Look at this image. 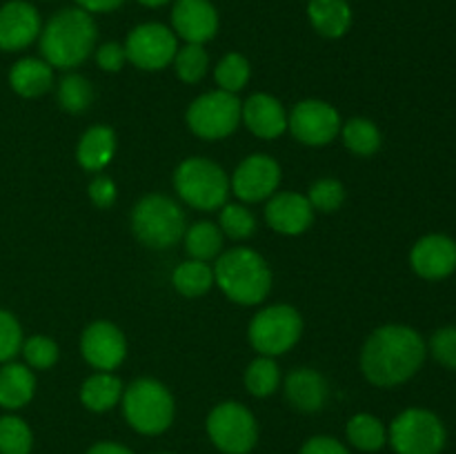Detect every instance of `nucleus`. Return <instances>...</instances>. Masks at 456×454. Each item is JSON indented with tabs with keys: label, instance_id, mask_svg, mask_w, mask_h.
<instances>
[{
	"label": "nucleus",
	"instance_id": "nucleus-1",
	"mask_svg": "<svg viewBox=\"0 0 456 454\" xmlns=\"http://www.w3.org/2000/svg\"><path fill=\"white\" fill-rule=\"evenodd\" d=\"M426 356V341L417 329L408 325H383L365 341L361 369L372 385L396 387L421 369Z\"/></svg>",
	"mask_w": 456,
	"mask_h": 454
},
{
	"label": "nucleus",
	"instance_id": "nucleus-2",
	"mask_svg": "<svg viewBox=\"0 0 456 454\" xmlns=\"http://www.w3.org/2000/svg\"><path fill=\"white\" fill-rule=\"evenodd\" d=\"M98 29L92 13L80 7L62 9L40 31L45 62L56 69H74L96 49Z\"/></svg>",
	"mask_w": 456,
	"mask_h": 454
},
{
	"label": "nucleus",
	"instance_id": "nucleus-3",
	"mask_svg": "<svg viewBox=\"0 0 456 454\" xmlns=\"http://www.w3.org/2000/svg\"><path fill=\"white\" fill-rule=\"evenodd\" d=\"M214 283L230 301L239 305H258L272 289V272L258 252L234 247L216 261Z\"/></svg>",
	"mask_w": 456,
	"mask_h": 454
},
{
	"label": "nucleus",
	"instance_id": "nucleus-4",
	"mask_svg": "<svg viewBox=\"0 0 456 454\" xmlns=\"http://www.w3.org/2000/svg\"><path fill=\"white\" fill-rule=\"evenodd\" d=\"M185 212L169 196L147 194L134 205L132 231L145 247H172L185 236Z\"/></svg>",
	"mask_w": 456,
	"mask_h": 454
},
{
	"label": "nucleus",
	"instance_id": "nucleus-5",
	"mask_svg": "<svg viewBox=\"0 0 456 454\" xmlns=\"http://www.w3.org/2000/svg\"><path fill=\"white\" fill-rule=\"evenodd\" d=\"M123 414L138 434L156 436L174 423L176 405L163 383L156 378H136L123 392Z\"/></svg>",
	"mask_w": 456,
	"mask_h": 454
},
{
	"label": "nucleus",
	"instance_id": "nucleus-6",
	"mask_svg": "<svg viewBox=\"0 0 456 454\" xmlns=\"http://www.w3.org/2000/svg\"><path fill=\"white\" fill-rule=\"evenodd\" d=\"M174 187L190 207L212 212L227 203L230 178L214 160L187 158L174 172Z\"/></svg>",
	"mask_w": 456,
	"mask_h": 454
},
{
	"label": "nucleus",
	"instance_id": "nucleus-7",
	"mask_svg": "<svg viewBox=\"0 0 456 454\" xmlns=\"http://www.w3.org/2000/svg\"><path fill=\"white\" fill-rule=\"evenodd\" d=\"M387 441L396 454H441L448 432L435 412L408 408L392 421Z\"/></svg>",
	"mask_w": 456,
	"mask_h": 454
},
{
	"label": "nucleus",
	"instance_id": "nucleus-8",
	"mask_svg": "<svg viewBox=\"0 0 456 454\" xmlns=\"http://www.w3.org/2000/svg\"><path fill=\"white\" fill-rule=\"evenodd\" d=\"M249 343L261 356H281L292 350L303 334V319L292 305H270L249 323Z\"/></svg>",
	"mask_w": 456,
	"mask_h": 454
},
{
	"label": "nucleus",
	"instance_id": "nucleus-9",
	"mask_svg": "<svg viewBox=\"0 0 456 454\" xmlns=\"http://www.w3.org/2000/svg\"><path fill=\"white\" fill-rule=\"evenodd\" d=\"M208 436L223 454H249L258 441V423L239 401L218 403L209 412Z\"/></svg>",
	"mask_w": 456,
	"mask_h": 454
},
{
	"label": "nucleus",
	"instance_id": "nucleus-10",
	"mask_svg": "<svg viewBox=\"0 0 456 454\" xmlns=\"http://www.w3.org/2000/svg\"><path fill=\"white\" fill-rule=\"evenodd\" d=\"M240 111L243 102L236 93L216 89L196 98L187 109L185 120L191 132L203 141H221L236 132L240 125Z\"/></svg>",
	"mask_w": 456,
	"mask_h": 454
},
{
	"label": "nucleus",
	"instance_id": "nucleus-11",
	"mask_svg": "<svg viewBox=\"0 0 456 454\" xmlns=\"http://www.w3.org/2000/svg\"><path fill=\"white\" fill-rule=\"evenodd\" d=\"M123 47L127 61L142 71L165 69L178 52L176 34L160 22L134 27Z\"/></svg>",
	"mask_w": 456,
	"mask_h": 454
},
{
	"label": "nucleus",
	"instance_id": "nucleus-12",
	"mask_svg": "<svg viewBox=\"0 0 456 454\" xmlns=\"http://www.w3.org/2000/svg\"><path fill=\"white\" fill-rule=\"evenodd\" d=\"M288 127L292 136L303 145H328L341 132V116L325 101H301L288 116Z\"/></svg>",
	"mask_w": 456,
	"mask_h": 454
},
{
	"label": "nucleus",
	"instance_id": "nucleus-13",
	"mask_svg": "<svg viewBox=\"0 0 456 454\" xmlns=\"http://www.w3.org/2000/svg\"><path fill=\"white\" fill-rule=\"evenodd\" d=\"M281 185V165L272 156L252 154L236 167L230 190L245 203H261L276 194Z\"/></svg>",
	"mask_w": 456,
	"mask_h": 454
},
{
	"label": "nucleus",
	"instance_id": "nucleus-14",
	"mask_svg": "<svg viewBox=\"0 0 456 454\" xmlns=\"http://www.w3.org/2000/svg\"><path fill=\"white\" fill-rule=\"evenodd\" d=\"M80 354L92 368L101 369V372H111L127 356V341L114 323L96 320L85 328L83 336H80Z\"/></svg>",
	"mask_w": 456,
	"mask_h": 454
},
{
	"label": "nucleus",
	"instance_id": "nucleus-15",
	"mask_svg": "<svg viewBox=\"0 0 456 454\" xmlns=\"http://www.w3.org/2000/svg\"><path fill=\"white\" fill-rule=\"evenodd\" d=\"M412 270L426 280H444L456 270V240L445 234H428L410 252Z\"/></svg>",
	"mask_w": 456,
	"mask_h": 454
},
{
	"label": "nucleus",
	"instance_id": "nucleus-16",
	"mask_svg": "<svg viewBox=\"0 0 456 454\" xmlns=\"http://www.w3.org/2000/svg\"><path fill=\"white\" fill-rule=\"evenodd\" d=\"M40 16L34 4L25 0H12L0 7V49L20 52L40 36Z\"/></svg>",
	"mask_w": 456,
	"mask_h": 454
},
{
	"label": "nucleus",
	"instance_id": "nucleus-17",
	"mask_svg": "<svg viewBox=\"0 0 456 454\" xmlns=\"http://www.w3.org/2000/svg\"><path fill=\"white\" fill-rule=\"evenodd\" d=\"M172 25L185 43L203 45L218 31V13L209 0H176L172 9Z\"/></svg>",
	"mask_w": 456,
	"mask_h": 454
},
{
	"label": "nucleus",
	"instance_id": "nucleus-18",
	"mask_svg": "<svg viewBox=\"0 0 456 454\" xmlns=\"http://www.w3.org/2000/svg\"><path fill=\"white\" fill-rule=\"evenodd\" d=\"M265 221L279 234L298 236L312 225L314 209H312L307 196L297 194V191H281V194L270 196V203L265 207Z\"/></svg>",
	"mask_w": 456,
	"mask_h": 454
},
{
	"label": "nucleus",
	"instance_id": "nucleus-19",
	"mask_svg": "<svg viewBox=\"0 0 456 454\" xmlns=\"http://www.w3.org/2000/svg\"><path fill=\"white\" fill-rule=\"evenodd\" d=\"M240 120H245V125H248L254 136L265 138V141L279 138L288 129L285 107L281 105L279 98L270 96V93H252L245 101Z\"/></svg>",
	"mask_w": 456,
	"mask_h": 454
},
{
	"label": "nucleus",
	"instance_id": "nucleus-20",
	"mask_svg": "<svg viewBox=\"0 0 456 454\" xmlns=\"http://www.w3.org/2000/svg\"><path fill=\"white\" fill-rule=\"evenodd\" d=\"M285 396L298 412H321L330 399V385L316 369L298 368L285 378Z\"/></svg>",
	"mask_w": 456,
	"mask_h": 454
},
{
	"label": "nucleus",
	"instance_id": "nucleus-21",
	"mask_svg": "<svg viewBox=\"0 0 456 454\" xmlns=\"http://www.w3.org/2000/svg\"><path fill=\"white\" fill-rule=\"evenodd\" d=\"M116 154V134L107 125H94L80 136L76 147V160L87 172H101Z\"/></svg>",
	"mask_w": 456,
	"mask_h": 454
},
{
	"label": "nucleus",
	"instance_id": "nucleus-22",
	"mask_svg": "<svg viewBox=\"0 0 456 454\" xmlns=\"http://www.w3.org/2000/svg\"><path fill=\"white\" fill-rule=\"evenodd\" d=\"M9 85L22 98H38L53 85L52 65L40 58H22L9 71Z\"/></svg>",
	"mask_w": 456,
	"mask_h": 454
},
{
	"label": "nucleus",
	"instance_id": "nucleus-23",
	"mask_svg": "<svg viewBox=\"0 0 456 454\" xmlns=\"http://www.w3.org/2000/svg\"><path fill=\"white\" fill-rule=\"evenodd\" d=\"M36 377L27 365L4 363L0 368V408L20 409L34 399Z\"/></svg>",
	"mask_w": 456,
	"mask_h": 454
},
{
	"label": "nucleus",
	"instance_id": "nucleus-24",
	"mask_svg": "<svg viewBox=\"0 0 456 454\" xmlns=\"http://www.w3.org/2000/svg\"><path fill=\"white\" fill-rule=\"evenodd\" d=\"M307 16L312 27L325 38H341L352 27V7L347 0H310Z\"/></svg>",
	"mask_w": 456,
	"mask_h": 454
},
{
	"label": "nucleus",
	"instance_id": "nucleus-25",
	"mask_svg": "<svg viewBox=\"0 0 456 454\" xmlns=\"http://www.w3.org/2000/svg\"><path fill=\"white\" fill-rule=\"evenodd\" d=\"M123 381L111 372H98L80 385V403L92 412H110L123 399Z\"/></svg>",
	"mask_w": 456,
	"mask_h": 454
},
{
	"label": "nucleus",
	"instance_id": "nucleus-26",
	"mask_svg": "<svg viewBox=\"0 0 456 454\" xmlns=\"http://www.w3.org/2000/svg\"><path fill=\"white\" fill-rule=\"evenodd\" d=\"M346 436L352 448L361 450V452H379L387 443V430L383 421L368 412L356 414L347 421Z\"/></svg>",
	"mask_w": 456,
	"mask_h": 454
},
{
	"label": "nucleus",
	"instance_id": "nucleus-27",
	"mask_svg": "<svg viewBox=\"0 0 456 454\" xmlns=\"http://www.w3.org/2000/svg\"><path fill=\"white\" fill-rule=\"evenodd\" d=\"M343 134V145L356 156H374L379 150H381V129L372 123L370 118H363V116H356V118H350L341 129Z\"/></svg>",
	"mask_w": 456,
	"mask_h": 454
},
{
	"label": "nucleus",
	"instance_id": "nucleus-28",
	"mask_svg": "<svg viewBox=\"0 0 456 454\" xmlns=\"http://www.w3.org/2000/svg\"><path fill=\"white\" fill-rule=\"evenodd\" d=\"M172 283L178 294L187 298H199L208 294L214 285V270L203 261H185L174 270Z\"/></svg>",
	"mask_w": 456,
	"mask_h": 454
},
{
	"label": "nucleus",
	"instance_id": "nucleus-29",
	"mask_svg": "<svg viewBox=\"0 0 456 454\" xmlns=\"http://www.w3.org/2000/svg\"><path fill=\"white\" fill-rule=\"evenodd\" d=\"M185 249L194 261H212L223 247V231L209 221H199L185 230Z\"/></svg>",
	"mask_w": 456,
	"mask_h": 454
},
{
	"label": "nucleus",
	"instance_id": "nucleus-30",
	"mask_svg": "<svg viewBox=\"0 0 456 454\" xmlns=\"http://www.w3.org/2000/svg\"><path fill=\"white\" fill-rule=\"evenodd\" d=\"M281 369L272 356H258L245 369V387L252 396L265 399L279 390Z\"/></svg>",
	"mask_w": 456,
	"mask_h": 454
},
{
	"label": "nucleus",
	"instance_id": "nucleus-31",
	"mask_svg": "<svg viewBox=\"0 0 456 454\" xmlns=\"http://www.w3.org/2000/svg\"><path fill=\"white\" fill-rule=\"evenodd\" d=\"M58 102L67 114H80L94 102V87L85 76L69 74L58 85Z\"/></svg>",
	"mask_w": 456,
	"mask_h": 454
},
{
	"label": "nucleus",
	"instance_id": "nucleus-32",
	"mask_svg": "<svg viewBox=\"0 0 456 454\" xmlns=\"http://www.w3.org/2000/svg\"><path fill=\"white\" fill-rule=\"evenodd\" d=\"M34 448L31 427L20 417H0V454H29Z\"/></svg>",
	"mask_w": 456,
	"mask_h": 454
},
{
	"label": "nucleus",
	"instance_id": "nucleus-33",
	"mask_svg": "<svg viewBox=\"0 0 456 454\" xmlns=\"http://www.w3.org/2000/svg\"><path fill=\"white\" fill-rule=\"evenodd\" d=\"M249 74H252V67H249V61L243 56V53H227V56L221 58V62L214 69V78H216L218 87L223 92L236 93L248 85Z\"/></svg>",
	"mask_w": 456,
	"mask_h": 454
},
{
	"label": "nucleus",
	"instance_id": "nucleus-34",
	"mask_svg": "<svg viewBox=\"0 0 456 454\" xmlns=\"http://www.w3.org/2000/svg\"><path fill=\"white\" fill-rule=\"evenodd\" d=\"M174 67H176V74L183 83H199L203 80V76L208 74L209 67V56L205 52L203 45H191L187 43L185 47L178 49L176 56H174Z\"/></svg>",
	"mask_w": 456,
	"mask_h": 454
},
{
	"label": "nucleus",
	"instance_id": "nucleus-35",
	"mask_svg": "<svg viewBox=\"0 0 456 454\" xmlns=\"http://www.w3.org/2000/svg\"><path fill=\"white\" fill-rule=\"evenodd\" d=\"M307 200H310L314 212L332 214L341 209V205L346 203V187L337 178H321V181L312 182Z\"/></svg>",
	"mask_w": 456,
	"mask_h": 454
},
{
	"label": "nucleus",
	"instance_id": "nucleus-36",
	"mask_svg": "<svg viewBox=\"0 0 456 454\" xmlns=\"http://www.w3.org/2000/svg\"><path fill=\"white\" fill-rule=\"evenodd\" d=\"M221 231L232 240H243L256 231V218L245 205L225 203L221 207Z\"/></svg>",
	"mask_w": 456,
	"mask_h": 454
},
{
	"label": "nucleus",
	"instance_id": "nucleus-37",
	"mask_svg": "<svg viewBox=\"0 0 456 454\" xmlns=\"http://www.w3.org/2000/svg\"><path fill=\"white\" fill-rule=\"evenodd\" d=\"M22 356H25L27 368L31 369H49L58 361V345L49 336L36 334V336L22 341Z\"/></svg>",
	"mask_w": 456,
	"mask_h": 454
},
{
	"label": "nucleus",
	"instance_id": "nucleus-38",
	"mask_svg": "<svg viewBox=\"0 0 456 454\" xmlns=\"http://www.w3.org/2000/svg\"><path fill=\"white\" fill-rule=\"evenodd\" d=\"M22 350V328L16 316L0 310V363H9Z\"/></svg>",
	"mask_w": 456,
	"mask_h": 454
},
{
	"label": "nucleus",
	"instance_id": "nucleus-39",
	"mask_svg": "<svg viewBox=\"0 0 456 454\" xmlns=\"http://www.w3.org/2000/svg\"><path fill=\"white\" fill-rule=\"evenodd\" d=\"M430 352L444 368L456 369V325H448L432 334Z\"/></svg>",
	"mask_w": 456,
	"mask_h": 454
},
{
	"label": "nucleus",
	"instance_id": "nucleus-40",
	"mask_svg": "<svg viewBox=\"0 0 456 454\" xmlns=\"http://www.w3.org/2000/svg\"><path fill=\"white\" fill-rule=\"evenodd\" d=\"M89 199L96 205L98 209H110L111 205L116 203V196H118V190H116V182L111 181L110 176H96L92 182H89Z\"/></svg>",
	"mask_w": 456,
	"mask_h": 454
},
{
	"label": "nucleus",
	"instance_id": "nucleus-41",
	"mask_svg": "<svg viewBox=\"0 0 456 454\" xmlns=\"http://www.w3.org/2000/svg\"><path fill=\"white\" fill-rule=\"evenodd\" d=\"M125 61H127V56H125L123 45L105 43L96 49V62L102 71H110V74L120 71L123 69Z\"/></svg>",
	"mask_w": 456,
	"mask_h": 454
},
{
	"label": "nucleus",
	"instance_id": "nucleus-42",
	"mask_svg": "<svg viewBox=\"0 0 456 454\" xmlns=\"http://www.w3.org/2000/svg\"><path fill=\"white\" fill-rule=\"evenodd\" d=\"M301 454H350V450L334 436H312L303 443Z\"/></svg>",
	"mask_w": 456,
	"mask_h": 454
},
{
	"label": "nucleus",
	"instance_id": "nucleus-43",
	"mask_svg": "<svg viewBox=\"0 0 456 454\" xmlns=\"http://www.w3.org/2000/svg\"><path fill=\"white\" fill-rule=\"evenodd\" d=\"M125 0H76L80 9H85L87 13H107L114 12L123 4Z\"/></svg>",
	"mask_w": 456,
	"mask_h": 454
},
{
	"label": "nucleus",
	"instance_id": "nucleus-44",
	"mask_svg": "<svg viewBox=\"0 0 456 454\" xmlns=\"http://www.w3.org/2000/svg\"><path fill=\"white\" fill-rule=\"evenodd\" d=\"M87 454H134L132 450L125 448V445L114 443V441H101V443L92 445L87 450Z\"/></svg>",
	"mask_w": 456,
	"mask_h": 454
},
{
	"label": "nucleus",
	"instance_id": "nucleus-45",
	"mask_svg": "<svg viewBox=\"0 0 456 454\" xmlns=\"http://www.w3.org/2000/svg\"><path fill=\"white\" fill-rule=\"evenodd\" d=\"M141 4H145V7H163V4H167L169 0H138Z\"/></svg>",
	"mask_w": 456,
	"mask_h": 454
},
{
	"label": "nucleus",
	"instance_id": "nucleus-46",
	"mask_svg": "<svg viewBox=\"0 0 456 454\" xmlns=\"http://www.w3.org/2000/svg\"><path fill=\"white\" fill-rule=\"evenodd\" d=\"M160 454H169V452H160Z\"/></svg>",
	"mask_w": 456,
	"mask_h": 454
}]
</instances>
